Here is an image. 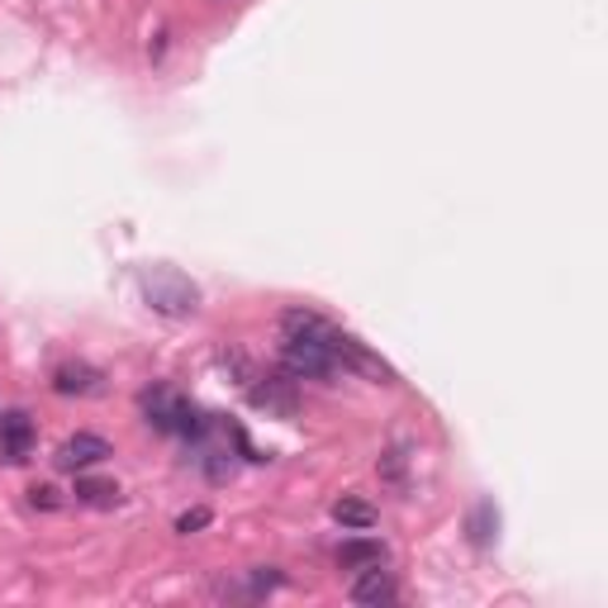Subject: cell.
<instances>
[{"label": "cell", "instance_id": "obj_3", "mask_svg": "<svg viewBox=\"0 0 608 608\" xmlns=\"http://www.w3.org/2000/svg\"><path fill=\"white\" fill-rule=\"evenodd\" d=\"M143 300H148L157 314L181 318V314H196L200 291L181 276V271H167V266H163V271H153V276H143Z\"/></svg>", "mask_w": 608, "mask_h": 608}, {"label": "cell", "instance_id": "obj_7", "mask_svg": "<svg viewBox=\"0 0 608 608\" xmlns=\"http://www.w3.org/2000/svg\"><path fill=\"white\" fill-rule=\"evenodd\" d=\"M53 390L57 395H101L105 376L95 371V366H86V361H67V366H57V371H53Z\"/></svg>", "mask_w": 608, "mask_h": 608}, {"label": "cell", "instance_id": "obj_4", "mask_svg": "<svg viewBox=\"0 0 608 608\" xmlns=\"http://www.w3.org/2000/svg\"><path fill=\"white\" fill-rule=\"evenodd\" d=\"M248 399L258 409H266V413H276V419H295V409H300V395H295V380L291 376H266V380H258V386H248Z\"/></svg>", "mask_w": 608, "mask_h": 608}, {"label": "cell", "instance_id": "obj_1", "mask_svg": "<svg viewBox=\"0 0 608 608\" xmlns=\"http://www.w3.org/2000/svg\"><path fill=\"white\" fill-rule=\"evenodd\" d=\"M143 413H148V423L157 428V433H176V438H205L210 433V419H205L186 395H176L167 386L143 390Z\"/></svg>", "mask_w": 608, "mask_h": 608}, {"label": "cell", "instance_id": "obj_2", "mask_svg": "<svg viewBox=\"0 0 608 608\" xmlns=\"http://www.w3.org/2000/svg\"><path fill=\"white\" fill-rule=\"evenodd\" d=\"M328 352H333V361H338V371H352V376H366V380H376V386H395V366H386L376 357L366 343H357L352 333L343 328H333L328 333Z\"/></svg>", "mask_w": 608, "mask_h": 608}, {"label": "cell", "instance_id": "obj_9", "mask_svg": "<svg viewBox=\"0 0 608 608\" xmlns=\"http://www.w3.org/2000/svg\"><path fill=\"white\" fill-rule=\"evenodd\" d=\"M386 542H376V537H352L338 547V566L343 570H366V566H386Z\"/></svg>", "mask_w": 608, "mask_h": 608}, {"label": "cell", "instance_id": "obj_13", "mask_svg": "<svg viewBox=\"0 0 608 608\" xmlns=\"http://www.w3.org/2000/svg\"><path fill=\"white\" fill-rule=\"evenodd\" d=\"M210 509H190V514L176 518V533H200V527H210Z\"/></svg>", "mask_w": 608, "mask_h": 608}, {"label": "cell", "instance_id": "obj_11", "mask_svg": "<svg viewBox=\"0 0 608 608\" xmlns=\"http://www.w3.org/2000/svg\"><path fill=\"white\" fill-rule=\"evenodd\" d=\"M333 523H343V527H376V509L366 504V500H338L333 504Z\"/></svg>", "mask_w": 608, "mask_h": 608}, {"label": "cell", "instance_id": "obj_5", "mask_svg": "<svg viewBox=\"0 0 608 608\" xmlns=\"http://www.w3.org/2000/svg\"><path fill=\"white\" fill-rule=\"evenodd\" d=\"M34 452V423H29L24 409H10L0 413V461H10V467H20Z\"/></svg>", "mask_w": 608, "mask_h": 608}, {"label": "cell", "instance_id": "obj_12", "mask_svg": "<svg viewBox=\"0 0 608 608\" xmlns=\"http://www.w3.org/2000/svg\"><path fill=\"white\" fill-rule=\"evenodd\" d=\"M494 527H500V518H494V509H490V504H480L475 514H471V542H475V547H485V542L494 537Z\"/></svg>", "mask_w": 608, "mask_h": 608}, {"label": "cell", "instance_id": "obj_8", "mask_svg": "<svg viewBox=\"0 0 608 608\" xmlns=\"http://www.w3.org/2000/svg\"><path fill=\"white\" fill-rule=\"evenodd\" d=\"M352 599L357 604H395V580L386 566H366L357 570V580H352Z\"/></svg>", "mask_w": 608, "mask_h": 608}, {"label": "cell", "instance_id": "obj_6", "mask_svg": "<svg viewBox=\"0 0 608 608\" xmlns=\"http://www.w3.org/2000/svg\"><path fill=\"white\" fill-rule=\"evenodd\" d=\"M105 457H115V447H109L105 438H95V433H76L57 447V467L62 471H86V467H101Z\"/></svg>", "mask_w": 608, "mask_h": 608}, {"label": "cell", "instance_id": "obj_10", "mask_svg": "<svg viewBox=\"0 0 608 608\" xmlns=\"http://www.w3.org/2000/svg\"><path fill=\"white\" fill-rule=\"evenodd\" d=\"M76 500L91 504V509H115V504H119V485H115V480L76 475Z\"/></svg>", "mask_w": 608, "mask_h": 608}, {"label": "cell", "instance_id": "obj_14", "mask_svg": "<svg viewBox=\"0 0 608 608\" xmlns=\"http://www.w3.org/2000/svg\"><path fill=\"white\" fill-rule=\"evenodd\" d=\"M29 504H34V509H57V490L53 485H34V490H29Z\"/></svg>", "mask_w": 608, "mask_h": 608}]
</instances>
